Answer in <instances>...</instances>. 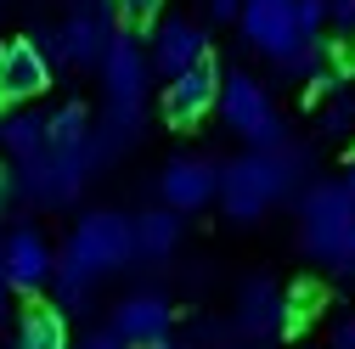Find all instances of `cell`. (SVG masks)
Returning <instances> with one entry per match:
<instances>
[{
    "instance_id": "obj_1",
    "label": "cell",
    "mask_w": 355,
    "mask_h": 349,
    "mask_svg": "<svg viewBox=\"0 0 355 349\" xmlns=\"http://www.w3.org/2000/svg\"><path fill=\"white\" fill-rule=\"evenodd\" d=\"M102 96H107V129H102V141L119 147V141H141V129H147V51L130 39V28H119L107 39V51H102Z\"/></svg>"
},
{
    "instance_id": "obj_2",
    "label": "cell",
    "mask_w": 355,
    "mask_h": 349,
    "mask_svg": "<svg viewBox=\"0 0 355 349\" xmlns=\"http://www.w3.org/2000/svg\"><path fill=\"white\" fill-rule=\"evenodd\" d=\"M299 181V152L293 147H277V152H243L237 163L220 169V208L232 220H259L271 214L277 197H288V186Z\"/></svg>"
},
{
    "instance_id": "obj_3",
    "label": "cell",
    "mask_w": 355,
    "mask_h": 349,
    "mask_svg": "<svg viewBox=\"0 0 355 349\" xmlns=\"http://www.w3.org/2000/svg\"><path fill=\"white\" fill-rule=\"evenodd\" d=\"M237 23H243V39L254 51L277 57L282 79H310L327 62V46H316V39H304L293 28V0H243Z\"/></svg>"
},
{
    "instance_id": "obj_4",
    "label": "cell",
    "mask_w": 355,
    "mask_h": 349,
    "mask_svg": "<svg viewBox=\"0 0 355 349\" xmlns=\"http://www.w3.org/2000/svg\"><path fill=\"white\" fill-rule=\"evenodd\" d=\"M299 237H304V253L322 259L333 276H355V214L344 208L333 181L299 192Z\"/></svg>"
},
{
    "instance_id": "obj_5",
    "label": "cell",
    "mask_w": 355,
    "mask_h": 349,
    "mask_svg": "<svg viewBox=\"0 0 355 349\" xmlns=\"http://www.w3.org/2000/svg\"><path fill=\"white\" fill-rule=\"evenodd\" d=\"M62 265L85 271V276H107V271H124L136 265V226L124 220V214L102 208V214H85V220L73 226L68 248H62Z\"/></svg>"
},
{
    "instance_id": "obj_6",
    "label": "cell",
    "mask_w": 355,
    "mask_h": 349,
    "mask_svg": "<svg viewBox=\"0 0 355 349\" xmlns=\"http://www.w3.org/2000/svg\"><path fill=\"white\" fill-rule=\"evenodd\" d=\"M220 118H226L237 136L248 141V152H277L288 147V129L271 107V96H265V84L254 73H220Z\"/></svg>"
},
{
    "instance_id": "obj_7",
    "label": "cell",
    "mask_w": 355,
    "mask_h": 349,
    "mask_svg": "<svg viewBox=\"0 0 355 349\" xmlns=\"http://www.w3.org/2000/svg\"><path fill=\"white\" fill-rule=\"evenodd\" d=\"M220 102V62L203 51L192 68H181L175 79H164V124L169 129H192L214 113Z\"/></svg>"
},
{
    "instance_id": "obj_8",
    "label": "cell",
    "mask_w": 355,
    "mask_h": 349,
    "mask_svg": "<svg viewBox=\"0 0 355 349\" xmlns=\"http://www.w3.org/2000/svg\"><path fill=\"white\" fill-rule=\"evenodd\" d=\"M57 34H62V62H73V68H96L102 51H107V39L119 34V23H113V0H73V12H68V23H62Z\"/></svg>"
},
{
    "instance_id": "obj_9",
    "label": "cell",
    "mask_w": 355,
    "mask_h": 349,
    "mask_svg": "<svg viewBox=\"0 0 355 349\" xmlns=\"http://www.w3.org/2000/svg\"><path fill=\"white\" fill-rule=\"evenodd\" d=\"M51 84V62L40 57V46L28 34H12L0 39V107H17V102H34L40 91Z\"/></svg>"
},
{
    "instance_id": "obj_10",
    "label": "cell",
    "mask_w": 355,
    "mask_h": 349,
    "mask_svg": "<svg viewBox=\"0 0 355 349\" xmlns=\"http://www.w3.org/2000/svg\"><path fill=\"white\" fill-rule=\"evenodd\" d=\"M51 265H57V253H51V242L34 226H17L6 242H0V276H6V287L28 293V298L51 282Z\"/></svg>"
},
{
    "instance_id": "obj_11",
    "label": "cell",
    "mask_w": 355,
    "mask_h": 349,
    "mask_svg": "<svg viewBox=\"0 0 355 349\" xmlns=\"http://www.w3.org/2000/svg\"><path fill=\"white\" fill-rule=\"evenodd\" d=\"M169 327H175V310H169L164 293H130V298H119L107 332H113L124 349H147V343H164Z\"/></svg>"
},
{
    "instance_id": "obj_12",
    "label": "cell",
    "mask_w": 355,
    "mask_h": 349,
    "mask_svg": "<svg viewBox=\"0 0 355 349\" xmlns=\"http://www.w3.org/2000/svg\"><path fill=\"white\" fill-rule=\"evenodd\" d=\"M158 192H164V208H175V214L209 208L214 192H220V169L209 158H169L164 174H158Z\"/></svg>"
},
{
    "instance_id": "obj_13",
    "label": "cell",
    "mask_w": 355,
    "mask_h": 349,
    "mask_svg": "<svg viewBox=\"0 0 355 349\" xmlns=\"http://www.w3.org/2000/svg\"><path fill=\"white\" fill-rule=\"evenodd\" d=\"M209 51V39H203V28L198 23H187V17H169V23H153V46H147V68L158 73V79H175L181 68H192L198 57Z\"/></svg>"
},
{
    "instance_id": "obj_14",
    "label": "cell",
    "mask_w": 355,
    "mask_h": 349,
    "mask_svg": "<svg viewBox=\"0 0 355 349\" xmlns=\"http://www.w3.org/2000/svg\"><path fill=\"white\" fill-rule=\"evenodd\" d=\"M232 327H237L243 338H254V343L282 338V287H277L271 276H248L243 293H237V316H232Z\"/></svg>"
},
{
    "instance_id": "obj_15",
    "label": "cell",
    "mask_w": 355,
    "mask_h": 349,
    "mask_svg": "<svg viewBox=\"0 0 355 349\" xmlns=\"http://www.w3.org/2000/svg\"><path fill=\"white\" fill-rule=\"evenodd\" d=\"M130 226H136V259L164 265V259L181 248V214L175 208H153V214H141V220H130Z\"/></svg>"
},
{
    "instance_id": "obj_16",
    "label": "cell",
    "mask_w": 355,
    "mask_h": 349,
    "mask_svg": "<svg viewBox=\"0 0 355 349\" xmlns=\"http://www.w3.org/2000/svg\"><path fill=\"white\" fill-rule=\"evenodd\" d=\"M17 349H68V321L57 304H28L17 316Z\"/></svg>"
},
{
    "instance_id": "obj_17",
    "label": "cell",
    "mask_w": 355,
    "mask_h": 349,
    "mask_svg": "<svg viewBox=\"0 0 355 349\" xmlns=\"http://www.w3.org/2000/svg\"><path fill=\"white\" fill-rule=\"evenodd\" d=\"M0 147H6L12 158L46 152V118H40V113H12V118H0Z\"/></svg>"
},
{
    "instance_id": "obj_18",
    "label": "cell",
    "mask_w": 355,
    "mask_h": 349,
    "mask_svg": "<svg viewBox=\"0 0 355 349\" xmlns=\"http://www.w3.org/2000/svg\"><path fill=\"white\" fill-rule=\"evenodd\" d=\"M322 282H293L288 293H282V338L288 332H304L310 321H316V310H322Z\"/></svg>"
},
{
    "instance_id": "obj_19",
    "label": "cell",
    "mask_w": 355,
    "mask_h": 349,
    "mask_svg": "<svg viewBox=\"0 0 355 349\" xmlns=\"http://www.w3.org/2000/svg\"><path fill=\"white\" fill-rule=\"evenodd\" d=\"M85 136H91V113L79 102H68L46 118V147H68V141H85Z\"/></svg>"
},
{
    "instance_id": "obj_20",
    "label": "cell",
    "mask_w": 355,
    "mask_h": 349,
    "mask_svg": "<svg viewBox=\"0 0 355 349\" xmlns=\"http://www.w3.org/2000/svg\"><path fill=\"white\" fill-rule=\"evenodd\" d=\"M164 17V0H113V23L119 28H153Z\"/></svg>"
},
{
    "instance_id": "obj_21",
    "label": "cell",
    "mask_w": 355,
    "mask_h": 349,
    "mask_svg": "<svg viewBox=\"0 0 355 349\" xmlns=\"http://www.w3.org/2000/svg\"><path fill=\"white\" fill-rule=\"evenodd\" d=\"M322 23H327V0H293V28H299L304 39H316Z\"/></svg>"
},
{
    "instance_id": "obj_22",
    "label": "cell",
    "mask_w": 355,
    "mask_h": 349,
    "mask_svg": "<svg viewBox=\"0 0 355 349\" xmlns=\"http://www.w3.org/2000/svg\"><path fill=\"white\" fill-rule=\"evenodd\" d=\"M23 203V192H17V174L12 169H0V214H6V208H17Z\"/></svg>"
},
{
    "instance_id": "obj_23",
    "label": "cell",
    "mask_w": 355,
    "mask_h": 349,
    "mask_svg": "<svg viewBox=\"0 0 355 349\" xmlns=\"http://www.w3.org/2000/svg\"><path fill=\"white\" fill-rule=\"evenodd\" d=\"M327 23H338V28H355V0H327Z\"/></svg>"
},
{
    "instance_id": "obj_24",
    "label": "cell",
    "mask_w": 355,
    "mask_h": 349,
    "mask_svg": "<svg viewBox=\"0 0 355 349\" xmlns=\"http://www.w3.org/2000/svg\"><path fill=\"white\" fill-rule=\"evenodd\" d=\"M237 12H243V0H209V17L214 23H237Z\"/></svg>"
},
{
    "instance_id": "obj_25",
    "label": "cell",
    "mask_w": 355,
    "mask_h": 349,
    "mask_svg": "<svg viewBox=\"0 0 355 349\" xmlns=\"http://www.w3.org/2000/svg\"><path fill=\"white\" fill-rule=\"evenodd\" d=\"M349 118H355V107H349V102H338V107L327 113V129H333V136H344V129H349Z\"/></svg>"
},
{
    "instance_id": "obj_26",
    "label": "cell",
    "mask_w": 355,
    "mask_h": 349,
    "mask_svg": "<svg viewBox=\"0 0 355 349\" xmlns=\"http://www.w3.org/2000/svg\"><path fill=\"white\" fill-rule=\"evenodd\" d=\"M333 349H355V316H344V321L333 327Z\"/></svg>"
},
{
    "instance_id": "obj_27",
    "label": "cell",
    "mask_w": 355,
    "mask_h": 349,
    "mask_svg": "<svg viewBox=\"0 0 355 349\" xmlns=\"http://www.w3.org/2000/svg\"><path fill=\"white\" fill-rule=\"evenodd\" d=\"M79 349H124L113 332H91V338H79Z\"/></svg>"
},
{
    "instance_id": "obj_28",
    "label": "cell",
    "mask_w": 355,
    "mask_h": 349,
    "mask_svg": "<svg viewBox=\"0 0 355 349\" xmlns=\"http://www.w3.org/2000/svg\"><path fill=\"white\" fill-rule=\"evenodd\" d=\"M333 186H338V197H344V208H349V214H355V169H349V174H344V181H333Z\"/></svg>"
},
{
    "instance_id": "obj_29",
    "label": "cell",
    "mask_w": 355,
    "mask_h": 349,
    "mask_svg": "<svg viewBox=\"0 0 355 349\" xmlns=\"http://www.w3.org/2000/svg\"><path fill=\"white\" fill-rule=\"evenodd\" d=\"M0 321H6V282H0Z\"/></svg>"
},
{
    "instance_id": "obj_30",
    "label": "cell",
    "mask_w": 355,
    "mask_h": 349,
    "mask_svg": "<svg viewBox=\"0 0 355 349\" xmlns=\"http://www.w3.org/2000/svg\"><path fill=\"white\" fill-rule=\"evenodd\" d=\"M147 349H181V343H169V338H164V343H147Z\"/></svg>"
}]
</instances>
